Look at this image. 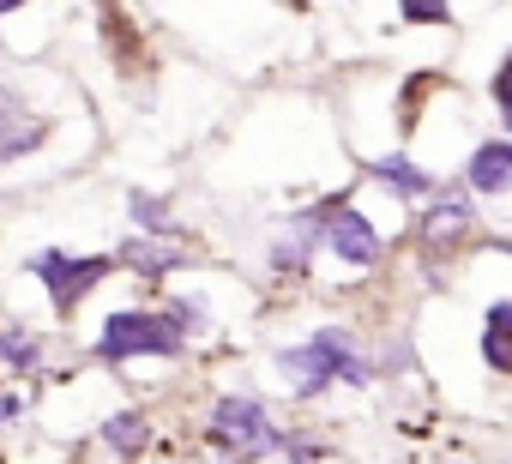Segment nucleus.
Listing matches in <instances>:
<instances>
[{
  "label": "nucleus",
  "instance_id": "1",
  "mask_svg": "<svg viewBox=\"0 0 512 464\" xmlns=\"http://www.w3.org/2000/svg\"><path fill=\"white\" fill-rule=\"evenodd\" d=\"M187 350V332L163 314V308H115L97 332V362L121 368V362H139V356H181Z\"/></svg>",
  "mask_w": 512,
  "mask_h": 464
},
{
  "label": "nucleus",
  "instance_id": "2",
  "mask_svg": "<svg viewBox=\"0 0 512 464\" xmlns=\"http://www.w3.org/2000/svg\"><path fill=\"white\" fill-rule=\"evenodd\" d=\"M205 434H211V446H217L229 464H260V458L284 452V428L266 416L260 398H241V392H229V398L211 404Z\"/></svg>",
  "mask_w": 512,
  "mask_h": 464
},
{
  "label": "nucleus",
  "instance_id": "3",
  "mask_svg": "<svg viewBox=\"0 0 512 464\" xmlns=\"http://www.w3.org/2000/svg\"><path fill=\"white\" fill-rule=\"evenodd\" d=\"M25 272L49 290V308L67 320V314H79L85 296L115 272V254H61V248H43V254L25 260Z\"/></svg>",
  "mask_w": 512,
  "mask_h": 464
},
{
  "label": "nucleus",
  "instance_id": "4",
  "mask_svg": "<svg viewBox=\"0 0 512 464\" xmlns=\"http://www.w3.org/2000/svg\"><path fill=\"white\" fill-rule=\"evenodd\" d=\"M326 254H332V260H344V266H356V272L380 266V254H386L380 229L368 223V211H356V205H350V193H338V199H332V211H326Z\"/></svg>",
  "mask_w": 512,
  "mask_h": 464
},
{
  "label": "nucleus",
  "instance_id": "5",
  "mask_svg": "<svg viewBox=\"0 0 512 464\" xmlns=\"http://www.w3.org/2000/svg\"><path fill=\"white\" fill-rule=\"evenodd\" d=\"M308 350L320 356V368H326V380L338 386H368L374 380V362H362V344H356V332H344V326H320L314 338H308Z\"/></svg>",
  "mask_w": 512,
  "mask_h": 464
},
{
  "label": "nucleus",
  "instance_id": "6",
  "mask_svg": "<svg viewBox=\"0 0 512 464\" xmlns=\"http://www.w3.org/2000/svg\"><path fill=\"white\" fill-rule=\"evenodd\" d=\"M470 199H476L470 187H434V193H428V211L416 217V229H422L428 248H446L452 236H464V229H470V217H476Z\"/></svg>",
  "mask_w": 512,
  "mask_h": 464
},
{
  "label": "nucleus",
  "instance_id": "7",
  "mask_svg": "<svg viewBox=\"0 0 512 464\" xmlns=\"http://www.w3.org/2000/svg\"><path fill=\"white\" fill-rule=\"evenodd\" d=\"M115 266H127L139 278H169V272H187L193 266V248L187 242H157V236H127L115 248Z\"/></svg>",
  "mask_w": 512,
  "mask_h": 464
},
{
  "label": "nucleus",
  "instance_id": "8",
  "mask_svg": "<svg viewBox=\"0 0 512 464\" xmlns=\"http://www.w3.org/2000/svg\"><path fill=\"white\" fill-rule=\"evenodd\" d=\"M362 175L368 181H380L386 193H398V199H428L434 187H440V175L434 169H422L416 157H404V151H386V157H368L362 163Z\"/></svg>",
  "mask_w": 512,
  "mask_h": 464
},
{
  "label": "nucleus",
  "instance_id": "9",
  "mask_svg": "<svg viewBox=\"0 0 512 464\" xmlns=\"http://www.w3.org/2000/svg\"><path fill=\"white\" fill-rule=\"evenodd\" d=\"M464 187L482 193V199L512 193V139H482V145L464 157Z\"/></svg>",
  "mask_w": 512,
  "mask_h": 464
},
{
  "label": "nucleus",
  "instance_id": "10",
  "mask_svg": "<svg viewBox=\"0 0 512 464\" xmlns=\"http://www.w3.org/2000/svg\"><path fill=\"white\" fill-rule=\"evenodd\" d=\"M482 362L494 374H512V296L482 308Z\"/></svg>",
  "mask_w": 512,
  "mask_h": 464
},
{
  "label": "nucleus",
  "instance_id": "11",
  "mask_svg": "<svg viewBox=\"0 0 512 464\" xmlns=\"http://www.w3.org/2000/svg\"><path fill=\"white\" fill-rule=\"evenodd\" d=\"M272 362H278V374L290 380V392H296V398H320V392L332 386V380H326V368H320V356H314L308 344H284Z\"/></svg>",
  "mask_w": 512,
  "mask_h": 464
},
{
  "label": "nucleus",
  "instance_id": "12",
  "mask_svg": "<svg viewBox=\"0 0 512 464\" xmlns=\"http://www.w3.org/2000/svg\"><path fill=\"white\" fill-rule=\"evenodd\" d=\"M97 440H103L115 458H139V452L151 446V422H145V410H115V416H103Z\"/></svg>",
  "mask_w": 512,
  "mask_h": 464
},
{
  "label": "nucleus",
  "instance_id": "13",
  "mask_svg": "<svg viewBox=\"0 0 512 464\" xmlns=\"http://www.w3.org/2000/svg\"><path fill=\"white\" fill-rule=\"evenodd\" d=\"M127 211H133V223H139V236H157V242H187V229L169 217V205H163L157 193L133 187V193H127Z\"/></svg>",
  "mask_w": 512,
  "mask_h": 464
},
{
  "label": "nucleus",
  "instance_id": "14",
  "mask_svg": "<svg viewBox=\"0 0 512 464\" xmlns=\"http://www.w3.org/2000/svg\"><path fill=\"white\" fill-rule=\"evenodd\" d=\"M0 368H13V374H37L43 368V344L19 326H0Z\"/></svg>",
  "mask_w": 512,
  "mask_h": 464
},
{
  "label": "nucleus",
  "instance_id": "15",
  "mask_svg": "<svg viewBox=\"0 0 512 464\" xmlns=\"http://www.w3.org/2000/svg\"><path fill=\"white\" fill-rule=\"evenodd\" d=\"M163 314L187 332V338H199V332H211V314H205V296H175V302H163Z\"/></svg>",
  "mask_w": 512,
  "mask_h": 464
},
{
  "label": "nucleus",
  "instance_id": "16",
  "mask_svg": "<svg viewBox=\"0 0 512 464\" xmlns=\"http://www.w3.org/2000/svg\"><path fill=\"white\" fill-rule=\"evenodd\" d=\"M404 25H452V0H398Z\"/></svg>",
  "mask_w": 512,
  "mask_h": 464
},
{
  "label": "nucleus",
  "instance_id": "17",
  "mask_svg": "<svg viewBox=\"0 0 512 464\" xmlns=\"http://www.w3.org/2000/svg\"><path fill=\"white\" fill-rule=\"evenodd\" d=\"M488 97H494V115H500V127H506V139H512V55L494 67V79H488Z\"/></svg>",
  "mask_w": 512,
  "mask_h": 464
},
{
  "label": "nucleus",
  "instance_id": "18",
  "mask_svg": "<svg viewBox=\"0 0 512 464\" xmlns=\"http://www.w3.org/2000/svg\"><path fill=\"white\" fill-rule=\"evenodd\" d=\"M43 121H31V127H19V133H0V163H19V157H31L37 145H43Z\"/></svg>",
  "mask_w": 512,
  "mask_h": 464
},
{
  "label": "nucleus",
  "instance_id": "19",
  "mask_svg": "<svg viewBox=\"0 0 512 464\" xmlns=\"http://www.w3.org/2000/svg\"><path fill=\"white\" fill-rule=\"evenodd\" d=\"M37 115L25 109V97L13 91V85H0V133H19V127H31Z\"/></svg>",
  "mask_w": 512,
  "mask_h": 464
},
{
  "label": "nucleus",
  "instance_id": "20",
  "mask_svg": "<svg viewBox=\"0 0 512 464\" xmlns=\"http://www.w3.org/2000/svg\"><path fill=\"white\" fill-rule=\"evenodd\" d=\"M13 416H19V398H13V392H0V422H13Z\"/></svg>",
  "mask_w": 512,
  "mask_h": 464
},
{
  "label": "nucleus",
  "instance_id": "21",
  "mask_svg": "<svg viewBox=\"0 0 512 464\" xmlns=\"http://www.w3.org/2000/svg\"><path fill=\"white\" fill-rule=\"evenodd\" d=\"M19 7H31V0H0V19H7V13H19Z\"/></svg>",
  "mask_w": 512,
  "mask_h": 464
},
{
  "label": "nucleus",
  "instance_id": "22",
  "mask_svg": "<svg viewBox=\"0 0 512 464\" xmlns=\"http://www.w3.org/2000/svg\"><path fill=\"white\" fill-rule=\"evenodd\" d=\"M440 464H458V458H440Z\"/></svg>",
  "mask_w": 512,
  "mask_h": 464
},
{
  "label": "nucleus",
  "instance_id": "23",
  "mask_svg": "<svg viewBox=\"0 0 512 464\" xmlns=\"http://www.w3.org/2000/svg\"><path fill=\"white\" fill-rule=\"evenodd\" d=\"M290 7H302V0H290Z\"/></svg>",
  "mask_w": 512,
  "mask_h": 464
}]
</instances>
